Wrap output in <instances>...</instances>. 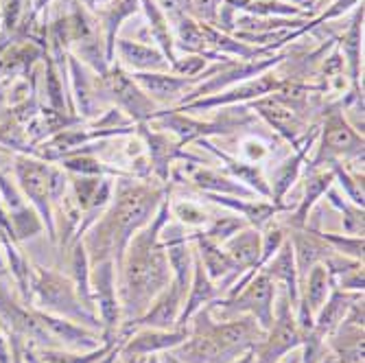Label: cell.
I'll use <instances>...</instances> for the list:
<instances>
[{"mask_svg":"<svg viewBox=\"0 0 365 363\" xmlns=\"http://www.w3.org/2000/svg\"><path fill=\"white\" fill-rule=\"evenodd\" d=\"M169 219V200H164L153 219L138 230L125 247L123 260L116 270L123 324L138 319L158 298V293L173 280L167 252L160 243V230Z\"/></svg>","mask_w":365,"mask_h":363,"instance_id":"1","label":"cell"},{"mask_svg":"<svg viewBox=\"0 0 365 363\" xmlns=\"http://www.w3.org/2000/svg\"><path fill=\"white\" fill-rule=\"evenodd\" d=\"M162 202L164 190L158 186L131 180L116 182L106 213L81 237L90 267L103 260H114L118 270L127 243L153 219Z\"/></svg>","mask_w":365,"mask_h":363,"instance_id":"2","label":"cell"},{"mask_svg":"<svg viewBox=\"0 0 365 363\" xmlns=\"http://www.w3.org/2000/svg\"><path fill=\"white\" fill-rule=\"evenodd\" d=\"M188 322V337L169 350L180 363H235L264 337L254 317L237 315L215 319L210 305L199 309Z\"/></svg>","mask_w":365,"mask_h":363,"instance_id":"3","label":"cell"},{"mask_svg":"<svg viewBox=\"0 0 365 363\" xmlns=\"http://www.w3.org/2000/svg\"><path fill=\"white\" fill-rule=\"evenodd\" d=\"M29 293H31V300L36 302L38 311L71 319L75 324H81L90 328V331L103 335L101 319L81 302L73 278L63 276L59 272H53V270H46V267H31Z\"/></svg>","mask_w":365,"mask_h":363,"instance_id":"4","label":"cell"},{"mask_svg":"<svg viewBox=\"0 0 365 363\" xmlns=\"http://www.w3.org/2000/svg\"><path fill=\"white\" fill-rule=\"evenodd\" d=\"M274 298H276V282L262 270H258L237 295L210 302V313L215 319L250 315L258 322L262 331H267L274 322Z\"/></svg>","mask_w":365,"mask_h":363,"instance_id":"5","label":"cell"},{"mask_svg":"<svg viewBox=\"0 0 365 363\" xmlns=\"http://www.w3.org/2000/svg\"><path fill=\"white\" fill-rule=\"evenodd\" d=\"M304 342V333L295 322V311L284 289L278 291L274 298V322L264 331V337L254 348V363H280L284 354L300 348Z\"/></svg>","mask_w":365,"mask_h":363,"instance_id":"6","label":"cell"},{"mask_svg":"<svg viewBox=\"0 0 365 363\" xmlns=\"http://www.w3.org/2000/svg\"><path fill=\"white\" fill-rule=\"evenodd\" d=\"M90 287H92V300L98 309V319L103 324V342H116L120 331V302H118V289H116V265L114 260H103L98 265L90 267Z\"/></svg>","mask_w":365,"mask_h":363,"instance_id":"7","label":"cell"},{"mask_svg":"<svg viewBox=\"0 0 365 363\" xmlns=\"http://www.w3.org/2000/svg\"><path fill=\"white\" fill-rule=\"evenodd\" d=\"M106 92L114 98V103L120 108L123 114L131 123H147L153 121L158 114V106L147 96V92L136 83V79L131 77L123 66H112L108 73L101 77Z\"/></svg>","mask_w":365,"mask_h":363,"instance_id":"8","label":"cell"},{"mask_svg":"<svg viewBox=\"0 0 365 363\" xmlns=\"http://www.w3.org/2000/svg\"><path fill=\"white\" fill-rule=\"evenodd\" d=\"M0 328L38 348H59L40 322L38 311L22 307L3 282H0Z\"/></svg>","mask_w":365,"mask_h":363,"instance_id":"9","label":"cell"},{"mask_svg":"<svg viewBox=\"0 0 365 363\" xmlns=\"http://www.w3.org/2000/svg\"><path fill=\"white\" fill-rule=\"evenodd\" d=\"M341 158H363V134L346 121L341 112H330L322 129L315 167L322 162H339Z\"/></svg>","mask_w":365,"mask_h":363,"instance_id":"10","label":"cell"},{"mask_svg":"<svg viewBox=\"0 0 365 363\" xmlns=\"http://www.w3.org/2000/svg\"><path fill=\"white\" fill-rule=\"evenodd\" d=\"M184 300H186V291L175 280H171L167 287H164L158 293V298L149 305V309L138 319L120 326L118 337H127V335H131L134 331H138V328H158V331H173V328L178 326V319H180Z\"/></svg>","mask_w":365,"mask_h":363,"instance_id":"11","label":"cell"},{"mask_svg":"<svg viewBox=\"0 0 365 363\" xmlns=\"http://www.w3.org/2000/svg\"><path fill=\"white\" fill-rule=\"evenodd\" d=\"M16 175L18 182L24 190V195L33 202L42 215V219L46 221L48 227V237L55 241V223H53V213H51V202H53V195H51V167L44 162L38 160H29V158H20L16 162Z\"/></svg>","mask_w":365,"mask_h":363,"instance_id":"12","label":"cell"},{"mask_svg":"<svg viewBox=\"0 0 365 363\" xmlns=\"http://www.w3.org/2000/svg\"><path fill=\"white\" fill-rule=\"evenodd\" d=\"M188 239L195 245V252L199 260H202L204 272L208 274L212 282H217L223 289V295H225L227 289L239 280V276H243V272L237 267V262L230 258L223 245L210 241L208 237H204V232H195Z\"/></svg>","mask_w":365,"mask_h":363,"instance_id":"13","label":"cell"},{"mask_svg":"<svg viewBox=\"0 0 365 363\" xmlns=\"http://www.w3.org/2000/svg\"><path fill=\"white\" fill-rule=\"evenodd\" d=\"M136 83L147 92L155 106L184 103L186 96L197 88L204 77H180L175 73H134Z\"/></svg>","mask_w":365,"mask_h":363,"instance_id":"14","label":"cell"},{"mask_svg":"<svg viewBox=\"0 0 365 363\" xmlns=\"http://www.w3.org/2000/svg\"><path fill=\"white\" fill-rule=\"evenodd\" d=\"M188 337V328H173V331H158V328H138L120 344V359H147L151 354H162L178 348Z\"/></svg>","mask_w":365,"mask_h":363,"instance_id":"15","label":"cell"},{"mask_svg":"<svg viewBox=\"0 0 365 363\" xmlns=\"http://www.w3.org/2000/svg\"><path fill=\"white\" fill-rule=\"evenodd\" d=\"M252 108L267 121L280 136H284L291 143H297V138L307 134L309 123L300 116V112H295L287 103H282L278 96H262L256 98Z\"/></svg>","mask_w":365,"mask_h":363,"instance_id":"16","label":"cell"},{"mask_svg":"<svg viewBox=\"0 0 365 363\" xmlns=\"http://www.w3.org/2000/svg\"><path fill=\"white\" fill-rule=\"evenodd\" d=\"M114 53H118L123 68H131L134 73H169L171 63L158 46H149L140 40L116 38Z\"/></svg>","mask_w":365,"mask_h":363,"instance_id":"17","label":"cell"},{"mask_svg":"<svg viewBox=\"0 0 365 363\" xmlns=\"http://www.w3.org/2000/svg\"><path fill=\"white\" fill-rule=\"evenodd\" d=\"M280 86H282L280 79H276L274 75L262 73V75H258L254 81H247V83L237 86V88H230L227 92H221L219 96L202 98V101H190V103H186L180 112H186V110H210V108H217V106L239 103V101H245V98H260V96H264V94H272V92L278 90Z\"/></svg>","mask_w":365,"mask_h":363,"instance_id":"18","label":"cell"},{"mask_svg":"<svg viewBox=\"0 0 365 363\" xmlns=\"http://www.w3.org/2000/svg\"><path fill=\"white\" fill-rule=\"evenodd\" d=\"M291 247L295 256V267H297V278H304L311 267H315L317 262H324L330 254H335V250L330 247L315 230L307 227H291Z\"/></svg>","mask_w":365,"mask_h":363,"instance_id":"19","label":"cell"},{"mask_svg":"<svg viewBox=\"0 0 365 363\" xmlns=\"http://www.w3.org/2000/svg\"><path fill=\"white\" fill-rule=\"evenodd\" d=\"M264 274H267L278 287H282L291 300L293 311L297 309V302H300V278H297V267H295V256H293V247L291 241L287 239L280 250L264 262L260 267Z\"/></svg>","mask_w":365,"mask_h":363,"instance_id":"20","label":"cell"},{"mask_svg":"<svg viewBox=\"0 0 365 363\" xmlns=\"http://www.w3.org/2000/svg\"><path fill=\"white\" fill-rule=\"evenodd\" d=\"M140 7V0H108V3H101L96 9V18L98 24L103 29V36H106V48H108V61L112 63L116 53V38H118V31L123 26V22L127 18H131Z\"/></svg>","mask_w":365,"mask_h":363,"instance_id":"21","label":"cell"},{"mask_svg":"<svg viewBox=\"0 0 365 363\" xmlns=\"http://www.w3.org/2000/svg\"><path fill=\"white\" fill-rule=\"evenodd\" d=\"M363 298V293H356V291H344V289H337L333 287L328 293L326 302L322 305V309L315 313V319H313V328L319 333V335H328L333 333L335 328L341 324V319L348 315V311L352 309V305Z\"/></svg>","mask_w":365,"mask_h":363,"instance_id":"22","label":"cell"},{"mask_svg":"<svg viewBox=\"0 0 365 363\" xmlns=\"http://www.w3.org/2000/svg\"><path fill=\"white\" fill-rule=\"evenodd\" d=\"M230 258L237 262V267L245 274L247 270H260V232L254 225H245L237 235H232L227 241L221 243Z\"/></svg>","mask_w":365,"mask_h":363,"instance_id":"23","label":"cell"},{"mask_svg":"<svg viewBox=\"0 0 365 363\" xmlns=\"http://www.w3.org/2000/svg\"><path fill=\"white\" fill-rule=\"evenodd\" d=\"M140 7L147 14L149 36L153 38V42H158V48L164 53V57H167L169 63L173 66L178 61V55H175V38H173V31H171L169 16L164 14V9L158 5V0H140Z\"/></svg>","mask_w":365,"mask_h":363,"instance_id":"24","label":"cell"},{"mask_svg":"<svg viewBox=\"0 0 365 363\" xmlns=\"http://www.w3.org/2000/svg\"><path fill=\"white\" fill-rule=\"evenodd\" d=\"M335 182V173L333 169H324V171H313L307 180V193H304V200H300L297 208L293 210V215L289 217V225L291 227H304L309 223V215L311 208L315 206V202L319 197L333 186Z\"/></svg>","mask_w":365,"mask_h":363,"instance_id":"25","label":"cell"},{"mask_svg":"<svg viewBox=\"0 0 365 363\" xmlns=\"http://www.w3.org/2000/svg\"><path fill=\"white\" fill-rule=\"evenodd\" d=\"M313 138H315V134L313 136H309V143L304 145V149H300L295 155H291L287 162H282V164H278L276 167V171H274V175H272V197H274V204H278V206H282V195L291 188V184L300 178V171H302V162H304V153L309 151V147H311V143H313ZM284 208V206H282ZM287 210V208H284Z\"/></svg>","mask_w":365,"mask_h":363,"instance_id":"26","label":"cell"},{"mask_svg":"<svg viewBox=\"0 0 365 363\" xmlns=\"http://www.w3.org/2000/svg\"><path fill=\"white\" fill-rule=\"evenodd\" d=\"M192 182L204 188V190H210L212 195H239V197H256L254 190H250L247 186L239 184L235 178H227V175H221L219 171H210V169H197L192 173Z\"/></svg>","mask_w":365,"mask_h":363,"instance_id":"27","label":"cell"},{"mask_svg":"<svg viewBox=\"0 0 365 363\" xmlns=\"http://www.w3.org/2000/svg\"><path fill=\"white\" fill-rule=\"evenodd\" d=\"M123 339H127V337H120L116 342H103L98 348L88 350V352H75V350H66V348H38V350H40L42 363H96Z\"/></svg>","mask_w":365,"mask_h":363,"instance_id":"28","label":"cell"},{"mask_svg":"<svg viewBox=\"0 0 365 363\" xmlns=\"http://www.w3.org/2000/svg\"><path fill=\"white\" fill-rule=\"evenodd\" d=\"M361 22H363V9L356 11V18L352 20V26L344 33L341 38V51L348 57L350 63V73L354 83L359 81V68H361Z\"/></svg>","mask_w":365,"mask_h":363,"instance_id":"29","label":"cell"},{"mask_svg":"<svg viewBox=\"0 0 365 363\" xmlns=\"http://www.w3.org/2000/svg\"><path fill=\"white\" fill-rule=\"evenodd\" d=\"M71 73H73V79H75L77 101H79L81 112L86 116L94 114L96 112V94H94V88H92L90 77L83 71V63H79L77 57H71Z\"/></svg>","mask_w":365,"mask_h":363,"instance_id":"30","label":"cell"},{"mask_svg":"<svg viewBox=\"0 0 365 363\" xmlns=\"http://www.w3.org/2000/svg\"><path fill=\"white\" fill-rule=\"evenodd\" d=\"M247 225L245 219L235 217V215H219V217H210V221L206 223V230H202L204 237H208L215 243H223L227 241L232 235H237L239 230H243Z\"/></svg>","mask_w":365,"mask_h":363,"instance_id":"31","label":"cell"},{"mask_svg":"<svg viewBox=\"0 0 365 363\" xmlns=\"http://www.w3.org/2000/svg\"><path fill=\"white\" fill-rule=\"evenodd\" d=\"M171 215L186 227H206V223L210 221L212 215H208L202 206L195 202H169Z\"/></svg>","mask_w":365,"mask_h":363,"instance_id":"32","label":"cell"},{"mask_svg":"<svg viewBox=\"0 0 365 363\" xmlns=\"http://www.w3.org/2000/svg\"><path fill=\"white\" fill-rule=\"evenodd\" d=\"M315 232L333 247L337 254L341 256H348V258H354V260H363V237H350V235H333V232Z\"/></svg>","mask_w":365,"mask_h":363,"instance_id":"33","label":"cell"},{"mask_svg":"<svg viewBox=\"0 0 365 363\" xmlns=\"http://www.w3.org/2000/svg\"><path fill=\"white\" fill-rule=\"evenodd\" d=\"M61 162H63V167H66V169L77 171V173H81V175H96V178H101V175H106V173H114L112 169H108L106 164H101L96 158L81 155V153L66 155Z\"/></svg>","mask_w":365,"mask_h":363,"instance_id":"34","label":"cell"},{"mask_svg":"<svg viewBox=\"0 0 365 363\" xmlns=\"http://www.w3.org/2000/svg\"><path fill=\"white\" fill-rule=\"evenodd\" d=\"M241 153H243L245 162L254 164V162H260V160L267 158L269 147L264 145L262 140H258V138H247V140H243V145H241Z\"/></svg>","mask_w":365,"mask_h":363,"instance_id":"35","label":"cell"},{"mask_svg":"<svg viewBox=\"0 0 365 363\" xmlns=\"http://www.w3.org/2000/svg\"><path fill=\"white\" fill-rule=\"evenodd\" d=\"M160 357V363H180L171 352H162V354H158ZM235 363H254V350H250V352H245L239 361H235Z\"/></svg>","mask_w":365,"mask_h":363,"instance_id":"36","label":"cell"},{"mask_svg":"<svg viewBox=\"0 0 365 363\" xmlns=\"http://www.w3.org/2000/svg\"><path fill=\"white\" fill-rule=\"evenodd\" d=\"M123 342H125V339H123ZM123 342H118L101 361H96V363H118V350H120V344H123Z\"/></svg>","mask_w":365,"mask_h":363,"instance_id":"37","label":"cell"},{"mask_svg":"<svg viewBox=\"0 0 365 363\" xmlns=\"http://www.w3.org/2000/svg\"><path fill=\"white\" fill-rule=\"evenodd\" d=\"M284 5H289L291 3V7H295V9H302V7H315L317 5V0H282Z\"/></svg>","mask_w":365,"mask_h":363,"instance_id":"38","label":"cell"},{"mask_svg":"<svg viewBox=\"0 0 365 363\" xmlns=\"http://www.w3.org/2000/svg\"><path fill=\"white\" fill-rule=\"evenodd\" d=\"M145 363H160V357L158 354H151V357L145 359Z\"/></svg>","mask_w":365,"mask_h":363,"instance_id":"39","label":"cell"},{"mask_svg":"<svg viewBox=\"0 0 365 363\" xmlns=\"http://www.w3.org/2000/svg\"><path fill=\"white\" fill-rule=\"evenodd\" d=\"M118 357H120V354H118ZM123 361H127V363H145L143 357H138V359H123Z\"/></svg>","mask_w":365,"mask_h":363,"instance_id":"40","label":"cell"},{"mask_svg":"<svg viewBox=\"0 0 365 363\" xmlns=\"http://www.w3.org/2000/svg\"><path fill=\"white\" fill-rule=\"evenodd\" d=\"M5 270V258H3V252H0V272Z\"/></svg>","mask_w":365,"mask_h":363,"instance_id":"41","label":"cell"},{"mask_svg":"<svg viewBox=\"0 0 365 363\" xmlns=\"http://www.w3.org/2000/svg\"><path fill=\"white\" fill-rule=\"evenodd\" d=\"M282 363H300V359H297V361H282Z\"/></svg>","mask_w":365,"mask_h":363,"instance_id":"42","label":"cell"}]
</instances>
